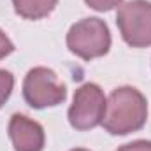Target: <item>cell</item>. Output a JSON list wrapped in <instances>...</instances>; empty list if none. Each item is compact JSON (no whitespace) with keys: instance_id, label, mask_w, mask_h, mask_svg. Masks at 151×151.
<instances>
[{"instance_id":"1","label":"cell","mask_w":151,"mask_h":151,"mask_svg":"<svg viewBox=\"0 0 151 151\" xmlns=\"http://www.w3.org/2000/svg\"><path fill=\"white\" fill-rule=\"evenodd\" d=\"M148 121L146 97L134 86H119L111 91L102 127L111 135H128L141 130Z\"/></svg>"},{"instance_id":"2","label":"cell","mask_w":151,"mask_h":151,"mask_svg":"<svg viewBox=\"0 0 151 151\" xmlns=\"http://www.w3.org/2000/svg\"><path fill=\"white\" fill-rule=\"evenodd\" d=\"M69 51L83 58L93 60L109 53L111 32L104 19L100 18H84L74 23L67 32Z\"/></svg>"},{"instance_id":"3","label":"cell","mask_w":151,"mask_h":151,"mask_svg":"<svg viewBox=\"0 0 151 151\" xmlns=\"http://www.w3.org/2000/svg\"><path fill=\"white\" fill-rule=\"evenodd\" d=\"M23 99L34 109L55 107L65 102L67 86L55 70L47 67H34L23 81Z\"/></svg>"},{"instance_id":"4","label":"cell","mask_w":151,"mask_h":151,"mask_svg":"<svg viewBox=\"0 0 151 151\" xmlns=\"http://www.w3.org/2000/svg\"><path fill=\"white\" fill-rule=\"evenodd\" d=\"M106 104L107 99L99 84L95 83L81 84L76 90L74 100L67 113L70 127L79 132H84L102 125V119L106 116Z\"/></svg>"},{"instance_id":"5","label":"cell","mask_w":151,"mask_h":151,"mask_svg":"<svg viewBox=\"0 0 151 151\" xmlns=\"http://www.w3.org/2000/svg\"><path fill=\"white\" fill-rule=\"evenodd\" d=\"M116 25L130 47L151 46V2L130 0L118 7Z\"/></svg>"},{"instance_id":"6","label":"cell","mask_w":151,"mask_h":151,"mask_svg":"<svg viewBox=\"0 0 151 151\" xmlns=\"http://www.w3.org/2000/svg\"><path fill=\"white\" fill-rule=\"evenodd\" d=\"M9 139L14 151H42L46 144V134L42 125L25 114H12L9 119Z\"/></svg>"},{"instance_id":"7","label":"cell","mask_w":151,"mask_h":151,"mask_svg":"<svg viewBox=\"0 0 151 151\" xmlns=\"http://www.w3.org/2000/svg\"><path fill=\"white\" fill-rule=\"evenodd\" d=\"M56 4L58 0H12L14 12L23 19H30V21H39L47 18L55 11Z\"/></svg>"},{"instance_id":"8","label":"cell","mask_w":151,"mask_h":151,"mask_svg":"<svg viewBox=\"0 0 151 151\" xmlns=\"http://www.w3.org/2000/svg\"><path fill=\"white\" fill-rule=\"evenodd\" d=\"M12 88H14V76L5 69H0V109L9 100Z\"/></svg>"},{"instance_id":"9","label":"cell","mask_w":151,"mask_h":151,"mask_svg":"<svg viewBox=\"0 0 151 151\" xmlns=\"http://www.w3.org/2000/svg\"><path fill=\"white\" fill-rule=\"evenodd\" d=\"M88 7H91L93 11H99V12H107V11H113L114 7H119L123 4V0H84Z\"/></svg>"},{"instance_id":"10","label":"cell","mask_w":151,"mask_h":151,"mask_svg":"<svg viewBox=\"0 0 151 151\" xmlns=\"http://www.w3.org/2000/svg\"><path fill=\"white\" fill-rule=\"evenodd\" d=\"M116 151H151V141H144V139L134 141V142L119 146Z\"/></svg>"},{"instance_id":"11","label":"cell","mask_w":151,"mask_h":151,"mask_svg":"<svg viewBox=\"0 0 151 151\" xmlns=\"http://www.w3.org/2000/svg\"><path fill=\"white\" fill-rule=\"evenodd\" d=\"M12 51H14V44H12V40L7 37V35L4 34V30L0 28V60L5 58V56H9Z\"/></svg>"},{"instance_id":"12","label":"cell","mask_w":151,"mask_h":151,"mask_svg":"<svg viewBox=\"0 0 151 151\" xmlns=\"http://www.w3.org/2000/svg\"><path fill=\"white\" fill-rule=\"evenodd\" d=\"M70 151H90V150H84V148H76V150H70Z\"/></svg>"}]
</instances>
